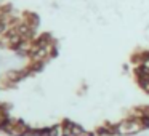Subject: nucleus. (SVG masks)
<instances>
[{
	"instance_id": "f257e3e1",
	"label": "nucleus",
	"mask_w": 149,
	"mask_h": 136,
	"mask_svg": "<svg viewBox=\"0 0 149 136\" xmlns=\"http://www.w3.org/2000/svg\"><path fill=\"white\" fill-rule=\"evenodd\" d=\"M143 128V123L139 120H132V122H123L117 126V131L120 135H130V133H136Z\"/></svg>"
}]
</instances>
